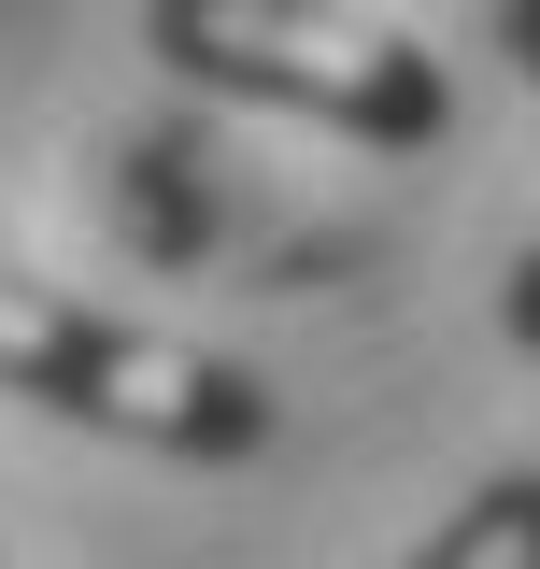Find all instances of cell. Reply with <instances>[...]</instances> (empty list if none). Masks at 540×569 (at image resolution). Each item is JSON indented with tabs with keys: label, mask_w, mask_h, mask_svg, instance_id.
<instances>
[{
	"label": "cell",
	"mask_w": 540,
	"mask_h": 569,
	"mask_svg": "<svg viewBox=\"0 0 540 569\" xmlns=\"http://www.w3.org/2000/svg\"><path fill=\"white\" fill-rule=\"evenodd\" d=\"M0 399H29L58 427H100V441H142V456H200V470L270 441V385L242 356L157 342V328L86 313V299H58L29 271H0Z\"/></svg>",
	"instance_id": "7a4b0ae2"
},
{
	"label": "cell",
	"mask_w": 540,
	"mask_h": 569,
	"mask_svg": "<svg viewBox=\"0 0 540 569\" xmlns=\"http://www.w3.org/2000/svg\"><path fill=\"white\" fill-rule=\"evenodd\" d=\"M498 58H512V71L540 86V0H498Z\"/></svg>",
	"instance_id": "5b68a950"
},
{
	"label": "cell",
	"mask_w": 540,
	"mask_h": 569,
	"mask_svg": "<svg viewBox=\"0 0 540 569\" xmlns=\"http://www.w3.org/2000/svg\"><path fill=\"white\" fill-rule=\"evenodd\" d=\"M0 569H14V556H0Z\"/></svg>",
	"instance_id": "8992f818"
},
{
	"label": "cell",
	"mask_w": 540,
	"mask_h": 569,
	"mask_svg": "<svg viewBox=\"0 0 540 569\" xmlns=\"http://www.w3.org/2000/svg\"><path fill=\"white\" fill-rule=\"evenodd\" d=\"M498 328L540 356V242H512V271H498Z\"/></svg>",
	"instance_id": "277c9868"
},
{
	"label": "cell",
	"mask_w": 540,
	"mask_h": 569,
	"mask_svg": "<svg viewBox=\"0 0 540 569\" xmlns=\"http://www.w3.org/2000/svg\"><path fill=\"white\" fill-rule=\"evenodd\" d=\"M142 43L213 100L313 114L370 157H427L456 129V71L427 43H399L384 14H356V0H142Z\"/></svg>",
	"instance_id": "6da1fadb"
},
{
	"label": "cell",
	"mask_w": 540,
	"mask_h": 569,
	"mask_svg": "<svg viewBox=\"0 0 540 569\" xmlns=\"http://www.w3.org/2000/svg\"><path fill=\"white\" fill-rule=\"evenodd\" d=\"M412 569H540V470H498L470 512H441V541Z\"/></svg>",
	"instance_id": "3957f363"
}]
</instances>
